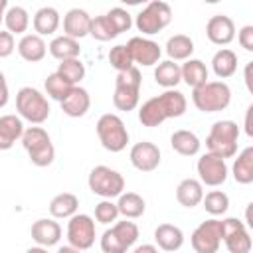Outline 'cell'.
I'll list each match as a JSON object with an SVG mask.
<instances>
[{
	"mask_svg": "<svg viewBox=\"0 0 253 253\" xmlns=\"http://www.w3.org/2000/svg\"><path fill=\"white\" fill-rule=\"evenodd\" d=\"M237 138H239V126L233 121H217L210 128V134L206 138L208 152L225 160L235 156L237 152Z\"/></svg>",
	"mask_w": 253,
	"mask_h": 253,
	"instance_id": "obj_1",
	"label": "cell"
},
{
	"mask_svg": "<svg viewBox=\"0 0 253 253\" xmlns=\"http://www.w3.org/2000/svg\"><path fill=\"white\" fill-rule=\"evenodd\" d=\"M192 101L202 113H217L227 109L231 101V89L223 81H206L204 85L192 89Z\"/></svg>",
	"mask_w": 253,
	"mask_h": 253,
	"instance_id": "obj_2",
	"label": "cell"
},
{
	"mask_svg": "<svg viewBox=\"0 0 253 253\" xmlns=\"http://www.w3.org/2000/svg\"><path fill=\"white\" fill-rule=\"evenodd\" d=\"M140 85H142V79H140V71L136 67L117 73L113 105L119 111H126V113L136 109L138 99H140Z\"/></svg>",
	"mask_w": 253,
	"mask_h": 253,
	"instance_id": "obj_3",
	"label": "cell"
},
{
	"mask_svg": "<svg viewBox=\"0 0 253 253\" xmlns=\"http://www.w3.org/2000/svg\"><path fill=\"white\" fill-rule=\"evenodd\" d=\"M22 144L34 166H40V168L49 166L55 158V148L51 144V138L42 126H30L28 130H24Z\"/></svg>",
	"mask_w": 253,
	"mask_h": 253,
	"instance_id": "obj_4",
	"label": "cell"
},
{
	"mask_svg": "<svg viewBox=\"0 0 253 253\" xmlns=\"http://www.w3.org/2000/svg\"><path fill=\"white\" fill-rule=\"evenodd\" d=\"M97 136L105 150L109 152H121L128 144V130L119 115L105 113L97 121Z\"/></svg>",
	"mask_w": 253,
	"mask_h": 253,
	"instance_id": "obj_5",
	"label": "cell"
},
{
	"mask_svg": "<svg viewBox=\"0 0 253 253\" xmlns=\"http://www.w3.org/2000/svg\"><path fill=\"white\" fill-rule=\"evenodd\" d=\"M16 109L20 113L22 119L34 123V125H42L47 121L49 117V103L47 99L34 87H22L16 95Z\"/></svg>",
	"mask_w": 253,
	"mask_h": 253,
	"instance_id": "obj_6",
	"label": "cell"
},
{
	"mask_svg": "<svg viewBox=\"0 0 253 253\" xmlns=\"http://www.w3.org/2000/svg\"><path fill=\"white\" fill-rule=\"evenodd\" d=\"M89 190L105 200L117 198L125 190V178L121 172L109 168V166H95L89 174Z\"/></svg>",
	"mask_w": 253,
	"mask_h": 253,
	"instance_id": "obj_7",
	"label": "cell"
},
{
	"mask_svg": "<svg viewBox=\"0 0 253 253\" xmlns=\"http://www.w3.org/2000/svg\"><path fill=\"white\" fill-rule=\"evenodd\" d=\"M172 20V10L166 2H160V0H152L150 4H146L138 16H136V28L138 32L146 34V36H152V34H158L160 30H164Z\"/></svg>",
	"mask_w": 253,
	"mask_h": 253,
	"instance_id": "obj_8",
	"label": "cell"
},
{
	"mask_svg": "<svg viewBox=\"0 0 253 253\" xmlns=\"http://www.w3.org/2000/svg\"><path fill=\"white\" fill-rule=\"evenodd\" d=\"M67 241L71 247L85 251L95 243V221L87 213H75L67 223Z\"/></svg>",
	"mask_w": 253,
	"mask_h": 253,
	"instance_id": "obj_9",
	"label": "cell"
},
{
	"mask_svg": "<svg viewBox=\"0 0 253 253\" xmlns=\"http://www.w3.org/2000/svg\"><path fill=\"white\" fill-rule=\"evenodd\" d=\"M192 247L196 253H217L219 245H221V223L219 219H208V221H202L192 237Z\"/></svg>",
	"mask_w": 253,
	"mask_h": 253,
	"instance_id": "obj_10",
	"label": "cell"
},
{
	"mask_svg": "<svg viewBox=\"0 0 253 253\" xmlns=\"http://www.w3.org/2000/svg\"><path fill=\"white\" fill-rule=\"evenodd\" d=\"M126 49L132 57V63H138V65H144V67L156 65L160 55H162L160 45L156 42L148 40V38H142V36L130 38L128 43H126Z\"/></svg>",
	"mask_w": 253,
	"mask_h": 253,
	"instance_id": "obj_11",
	"label": "cell"
},
{
	"mask_svg": "<svg viewBox=\"0 0 253 253\" xmlns=\"http://www.w3.org/2000/svg\"><path fill=\"white\" fill-rule=\"evenodd\" d=\"M198 174H200V182L202 186H221L227 180V164L225 160L213 156V154H204L198 160Z\"/></svg>",
	"mask_w": 253,
	"mask_h": 253,
	"instance_id": "obj_12",
	"label": "cell"
},
{
	"mask_svg": "<svg viewBox=\"0 0 253 253\" xmlns=\"http://www.w3.org/2000/svg\"><path fill=\"white\" fill-rule=\"evenodd\" d=\"M130 164L140 172H152L160 164V148L154 142L142 140L130 148Z\"/></svg>",
	"mask_w": 253,
	"mask_h": 253,
	"instance_id": "obj_13",
	"label": "cell"
},
{
	"mask_svg": "<svg viewBox=\"0 0 253 253\" xmlns=\"http://www.w3.org/2000/svg\"><path fill=\"white\" fill-rule=\"evenodd\" d=\"M206 36L215 45H227L235 38V24L229 16H223V14L211 16L206 24Z\"/></svg>",
	"mask_w": 253,
	"mask_h": 253,
	"instance_id": "obj_14",
	"label": "cell"
},
{
	"mask_svg": "<svg viewBox=\"0 0 253 253\" xmlns=\"http://www.w3.org/2000/svg\"><path fill=\"white\" fill-rule=\"evenodd\" d=\"M89 26H91V16L81 8H71L63 16V32H65L63 36L67 38L81 40L89 36Z\"/></svg>",
	"mask_w": 253,
	"mask_h": 253,
	"instance_id": "obj_15",
	"label": "cell"
},
{
	"mask_svg": "<svg viewBox=\"0 0 253 253\" xmlns=\"http://www.w3.org/2000/svg\"><path fill=\"white\" fill-rule=\"evenodd\" d=\"M91 107V97L87 93V89L83 87H73L69 91V95L61 101V111L67 115V117H73V119H79L83 117Z\"/></svg>",
	"mask_w": 253,
	"mask_h": 253,
	"instance_id": "obj_16",
	"label": "cell"
},
{
	"mask_svg": "<svg viewBox=\"0 0 253 253\" xmlns=\"http://www.w3.org/2000/svg\"><path fill=\"white\" fill-rule=\"evenodd\" d=\"M32 239L40 247H51L61 239V227L53 219H38L32 225Z\"/></svg>",
	"mask_w": 253,
	"mask_h": 253,
	"instance_id": "obj_17",
	"label": "cell"
},
{
	"mask_svg": "<svg viewBox=\"0 0 253 253\" xmlns=\"http://www.w3.org/2000/svg\"><path fill=\"white\" fill-rule=\"evenodd\" d=\"M154 241L162 251H178L184 245V233L178 225L160 223L154 229Z\"/></svg>",
	"mask_w": 253,
	"mask_h": 253,
	"instance_id": "obj_18",
	"label": "cell"
},
{
	"mask_svg": "<svg viewBox=\"0 0 253 253\" xmlns=\"http://www.w3.org/2000/svg\"><path fill=\"white\" fill-rule=\"evenodd\" d=\"M18 53L22 59L36 63L42 61L47 53V45L43 42V38H40L38 34H26L20 42H18Z\"/></svg>",
	"mask_w": 253,
	"mask_h": 253,
	"instance_id": "obj_19",
	"label": "cell"
},
{
	"mask_svg": "<svg viewBox=\"0 0 253 253\" xmlns=\"http://www.w3.org/2000/svg\"><path fill=\"white\" fill-rule=\"evenodd\" d=\"M24 134L22 119L16 115L0 117V150H10L18 138Z\"/></svg>",
	"mask_w": 253,
	"mask_h": 253,
	"instance_id": "obj_20",
	"label": "cell"
},
{
	"mask_svg": "<svg viewBox=\"0 0 253 253\" xmlns=\"http://www.w3.org/2000/svg\"><path fill=\"white\" fill-rule=\"evenodd\" d=\"M204 198V186L200 180L196 178H186L178 184L176 188V200L184 206V208H194L202 202Z\"/></svg>",
	"mask_w": 253,
	"mask_h": 253,
	"instance_id": "obj_21",
	"label": "cell"
},
{
	"mask_svg": "<svg viewBox=\"0 0 253 253\" xmlns=\"http://www.w3.org/2000/svg\"><path fill=\"white\" fill-rule=\"evenodd\" d=\"M158 101H160V107H162L166 119L182 117L186 113V107H188V101H186L184 93H180L178 89L164 91L162 95H158Z\"/></svg>",
	"mask_w": 253,
	"mask_h": 253,
	"instance_id": "obj_22",
	"label": "cell"
},
{
	"mask_svg": "<svg viewBox=\"0 0 253 253\" xmlns=\"http://www.w3.org/2000/svg\"><path fill=\"white\" fill-rule=\"evenodd\" d=\"M59 28V12L51 6H43L36 12L34 16V30L38 32V36H51L55 34Z\"/></svg>",
	"mask_w": 253,
	"mask_h": 253,
	"instance_id": "obj_23",
	"label": "cell"
},
{
	"mask_svg": "<svg viewBox=\"0 0 253 253\" xmlns=\"http://www.w3.org/2000/svg\"><path fill=\"white\" fill-rule=\"evenodd\" d=\"M180 75H182V81L188 87L196 89V87H200V85H204L208 81V67H206V63L202 59H192L190 57L180 67Z\"/></svg>",
	"mask_w": 253,
	"mask_h": 253,
	"instance_id": "obj_24",
	"label": "cell"
},
{
	"mask_svg": "<svg viewBox=\"0 0 253 253\" xmlns=\"http://www.w3.org/2000/svg\"><path fill=\"white\" fill-rule=\"evenodd\" d=\"M77 208H79V200L75 194H69V192H61L49 202V213L51 217H57V219L75 215Z\"/></svg>",
	"mask_w": 253,
	"mask_h": 253,
	"instance_id": "obj_25",
	"label": "cell"
},
{
	"mask_svg": "<svg viewBox=\"0 0 253 253\" xmlns=\"http://www.w3.org/2000/svg\"><path fill=\"white\" fill-rule=\"evenodd\" d=\"M47 47H49V53H51L55 59H59V61L77 59L79 53H81L79 42L73 40V38H67V36H57V38H53Z\"/></svg>",
	"mask_w": 253,
	"mask_h": 253,
	"instance_id": "obj_26",
	"label": "cell"
},
{
	"mask_svg": "<svg viewBox=\"0 0 253 253\" xmlns=\"http://www.w3.org/2000/svg\"><path fill=\"white\" fill-rule=\"evenodd\" d=\"M170 144L182 156H194V154L200 152V146H202L200 138L192 130H184V128L182 130H174V134L170 136Z\"/></svg>",
	"mask_w": 253,
	"mask_h": 253,
	"instance_id": "obj_27",
	"label": "cell"
},
{
	"mask_svg": "<svg viewBox=\"0 0 253 253\" xmlns=\"http://www.w3.org/2000/svg\"><path fill=\"white\" fill-rule=\"evenodd\" d=\"M211 69L219 79H227L237 71V55L235 51L223 47L219 51H215L213 59H211Z\"/></svg>",
	"mask_w": 253,
	"mask_h": 253,
	"instance_id": "obj_28",
	"label": "cell"
},
{
	"mask_svg": "<svg viewBox=\"0 0 253 253\" xmlns=\"http://www.w3.org/2000/svg\"><path fill=\"white\" fill-rule=\"evenodd\" d=\"M233 178L239 184H251L253 182V146H247L239 152V156L233 162Z\"/></svg>",
	"mask_w": 253,
	"mask_h": 253,
	"instance_id": "obj_29",
	"label": "cell"
},
{
	"mask_svg": "<svg viewBox=\"0 0 253 253\" xmlns=\"http://www.w3.org/2000/svg\"><path fill=\"white\" fill-rule=\"evenodd\" d=\"M117 210L121 215H125V219H134V217H140L144 213L146 204H144L142 196H138L134 192H126V194L119 196Z\"/></svg>",
	"mask_w": 253,
	"mask_h": 253,
	"instance_id": "obj_30",
	"label": "cell"
},
{
	"mask_svg": "<svg viewBox=\"0 0 253 253\" xmlns=\"http://www.w3.org/2000/svg\"><path fill=\"white\" fill-rule=\"evenodd\" d=\"M166 53L170 57V61H182V59H190V55L194 53V42L192 38L184 36V34H176L166 42Z\"/></svg>",
	"mask_w": 253,
	"mask_h": 253,
	"instance_id": "obj_31",
	"label": "cell"
},
{
	"mask_svg": "<svg viewBox=\"0 0 253 253\" xmlns=\"http://www.w3.org/2000/svg\"><path fill=\"white\" fill-rule=\"evenodd\" d=\"M154 79H156L158 85H162V87H166V89H174V87L182 81L180 65H178L176 61H170V59L158 63L156 69H154Z\"/></svg>",
	"mask_w": 253,
	"mask_h": 253,
	"instance_id": "obj_32",
	"label": "cell"
},
{
	"mask_svg": "<svg viewBox=\"0 0 253 253\" xmlns=\"http://www.w3.org/2000/svg\"><path fill=\"white\" fill-rule=\"evenodd\" d=\"M138 121L144 126H150V128L152 126H158V125H162L166 121V115H164V111L160 107L158 97H152V99H148V101L142 103V107L138 109Z\"/></svg>",
	"mask_w": 253,
	"mask_h": 253,
	"instance_id": "obj_33",
	"label": "cell"
},
{
	"mask_svg": "<svg viewBox=\"0 0 253 253\" xmlns=\"http://www.w3.org/2000/svg\"><path fill=\"white\" fill-rule=\"evenodd\" d=\"M4 24L8 28V32L14 36V34H24L30 26V16H28V10L22 8V6H10L4 14Z\"/></svg>",
	"mask_w": 253,
	"mask_h": 253,
	"instance_id": "obj_34",
	"label": "cell"
},
{
	"mask_svg": "<svg viewBox=\"0 0 253 253\" xmlns=\"http://www.w3.org/2000/svg\"><path fill=\"white\" fill-rule=\"evenodd\" d=\"M202 202H204L206 211L211 213V215H223V213L227 211V208H229V198H227V194L221 192V190H211V192H208V194L202 198Z\"/></svg>",
	"mask_w": 253,
	"mask_h": 253,
	"instance_id": "obj_35",
	"label": "cell"
},
{
	"mask_svg": "<svg viewBox=\"0 0 253 253\" xmlns=\"http://www.w3.org/2000/svg\"><path fill=\"white\" fill-rule=\"evenodd\" d=\"M223 243L229 253H249L251 251V235L247 227H241L223 237Z\"/></svg>",
	"mask_w": 253,
	"mask_h": 253,
	"instance_id": "obj_36",
	"label": "cell"
},
{
	"mask_svg": "<svg viewBox=\"0 0 253 253\" xmlns=\"http://www.w3.org/2000/svg\"><path fill=\"white\" fill-rule=\"evenodd\" d=\"M71 89H73V85H71L69 81H65L57 71L51 73V75H47V79H45V93H47L51 99L59 101V103L69 95Z\"/></svg>",
	"mask_w": 253,
	"mask_h": 253,
	"instance_id": "obj_37",
	"label": "cell"
},
{
	"mask_svg": "<svg viewBox=\"0 0 253 253\" xmlns=\"http://www.w3.org/2000/svg\"><path fill=\"white\" fill-rule=\"evenodd\" d=\"M57 73H59L65 81H69V83L75 87V85L85 77V65L81 63L79 57H77V59H65V61L59 63Z\"/></svg>",
	"mask_w": 253,
	"mask_h": 253,
	"instance_id": "obj_38",
	"label": "cell"
},
{
	"mask_svg": "<svg viewBox=\"0 0 253 253\" xmlns=\"http://www.w3.org/2000/svg\"><path fill=\"white\" fill-rule=\"evenodd\" d=\"M89 36H93V38L99 40V42H109V40L117 38L119 34L115 32V28H113L111 22L107 20V16H97V18H91Z\"/></svg>",
	"mask_w": 253,
	"mask_h": 253,
	"instance_id": "obj_39",
	"label": "cell"
},
{
	"mask_svg": "<svg viewBox=\"0 0 253 253\" xmlns=\"http://www.w3.org/2000/svg\"><path fill=\"white\" fill-rule=\"evenodd\" d=\"M113 233L121 239V243L128 249L130 245H134L136 243V239H138V227H136V223L134 221H117L113 227Z\"/></svg>",
	"mask_w": 253,
	"mask_h": 253,
	"instance_id": "obj_40",
	"label": "cell"
},
{
	"mask_svg": "<svg viewBox=\"0 0 253 253\" xmlns=\"http://www.w3.org/2000/svg\"><path fill=\"white\" fill-rule=\"evenodd\" d=\"M109 63H111L119 73L130 69V67H134V65H132V57H130L126 45H115V47H111V51H109Z\"/></svg>",
	"mask_w": 253,
	"mask_h": 253,
	"instance_id": "obj_41",
	"label": "cell"
},
{
	"mask_svg": "<svg viewBox=\"0 0 253 253\" xmlns=\"http://www.w3.org/2000/svg\"><path fill=\"white\" fill-rule=\"evenodd\" d=\"M105 16H107V20L111 22V26L115 28L117 34L128 32L130 26H132V18H130V14H128L125 8H111Z\"/></svg>",
	"mask_w": 253,
	"mask_h": 253,
	"instance_id": "obj_42",
	"label": "cell"
},
{
	"mask_svg": "<svg viewBox=\"0 0 253 253\" xmlns=\"http://www.w3.org/2000/svg\"><path fill=\"white\" fill-rule=\"evenodd\" d=\"M117 217H119V210H117V204H113L111 200H103L95 206V219L99 223L107 225V223L117 221Z\"/></svg>",
	"mask_w": 253,
	"mask_h": 253,
	"instance_id": "obj_43",
	"label": "cell"
},
{
	"mask_svg": "<svg viewBox=\"0 0 253 253\" xmlns=\"http://www.w3.org/2000/svg\"><path fill=\"white\" fill-rule=\"evenodd\" d=\"M101 249H103V253H126V247L113 233V229H107L101 235Z\"/></svg>",
	"mask_w": 253,
	"mask_h": 253,
	"instance_id": "obj_44",
	"label": "cell"
},
{
	"mask_svg": "<svg viewBox=\"0 0 253 253\" xmlns=\"http://www.w3.org/2000/svg\"><path fill=\"white\" fill-rule=\"evenodd\" d=\"M16 49V42H14V36L10 32H2L0 30V57H8L12 55Z\"/></svg>",
	"mask_w": 253,
	"mask_h": 253,
	"instance_id": "obj_45",
	"label": "cell"
},
{
	"mask_svg": "<svg viewBox=\"0 0 253 253\" xmlns=\"http://www.w3.org/2000/svg\"><path fill=\"white\" fill-rule=\"evenodd\" d=\"M239 45L245 49V51H253V26H243L239 30Z\"/></svg>",
	"mask_w": 253,
	"mask_h": 253,
	"instance_id": "obj_46",
	"label": "cell"
},
{
	"mask_svg": "<svg viewBox=\"0 0 253 253\" xmlns=\"http://www.w3.org/2000/svg\"><path fill=\"white\" fill-rule=\"evenodd\" d=\"M8 99H10V93H8V83H6L4 73L0 71V109H2V107H6Z\"/></svg>",
	"mask_w": 253,
	"mask_h": 253,
	"instance_id": "obj_47",
	"label": "cell"
},
{
	"mask_svg": "<svg viewBox=\"0 0 253 253\" xmlns=\"http://www.w3.org/2000/svg\"><path fill=\"white\" fill-rule=\"evenodd\" d=\"M251 115H253V105L247 109V113H245V132H247V136H253V125H251Z\"/></svg>",
	"mask_w": 253,
	"mask_h": 253,
	"instance_id": "obj_48",
	"label": "cell"
},
{
	"mask_svg": "<svg viewBox=\"0 0 253 253\" xmlns=\"http://www.w3.org/2000/svg\"><path fill=\"white\" fill-rule=\"evenodd\" d=\"M251 69H253V61H249V63L245 65V85H247V89L253 93V79H251Z\"/></svg>",
	"mask_w": 253,
	"mask_h": 253,
	"instance_id": "obj_49",
	"label": "cell"
},
{
	"mask_svg": "<svg viewBox=\"0 0 253 253\" xmlns=\"http://www.w3.org/2000/svg\"><path fill=\"white\" fill-rule=\"evenodd\" d=\"M132 253H158V249L154 245H150V243H144V245H138Z\"/></svg>",
	"mask_w": 253,
	"mask_h": 253,
	"instance_id": "obj_50",
	"label": "cell"
},
{
	"mask_svg": "<svg viewBox=\"0 0 253 253\" xmlns=\"http://www.w3.org/2000/svg\"><path fill=\"white\" fill-rule=\"evenodd\" d=\"M57 253H81V251L75 249V247H71V245H67V247H59Z\"/></svg>",
	"mask_w": 253,
	"mask_h": 253,
	"instance_id": "obj_51",
	"label": "cell"
},
{
	"mask_svg": "<svg viewBox=\"0 0 253 253\" xmlns=\"http://www.w3.org/2000/svg\"><path fill=\"white\" fill-rule=\"evenodd\" d=\"M6 8H8V2H6V0H0V24L4 22V14H6Z\"/></svg>",
	"mask_w": 253,
	"mask_h": 253,
	"instance_id": "obj_52",
	"label": "cell"
},
{
	"mask_svg": "<svg viewBox=\"0 0 253 253\" xmlns=\"http://www.w3.org/2000/svg\"><path fill=\"white\" fill-rule=\"evenodd\" d=\"M26 253H47V249H45V247H40V245H38V247H30V249H28Z\"/></svg>",
	"mask_w": 253,
	"mask_h": 253,
	"instance_id": "obj_53",
	"label": "cell"
}]
</instances>
